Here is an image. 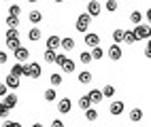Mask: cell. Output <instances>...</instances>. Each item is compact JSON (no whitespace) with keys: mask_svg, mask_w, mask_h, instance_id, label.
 Masks as SVG:
<instances>
[{"mask_svg":"<svg viewBox=\"0 0 151 127\" xmlns=\"http://www.w3.org/2000/svg\"><path fill=\"white\" fill-rule=\"evenodd\" d=\"M134 34H136V38L138 40H149L151 38V26H134Z\"/></svg>","mask_w":151,"mask_h":127,"instance_id":"cell-1","label":"cell"},{"mask_svg":"<svg viewBox=\"0 0 151 127\" xmlns=\"http://www.w3.org/2000/svg\"><path fill=\"white\" fill-rule=\"evenodd\" d=\"M89 21H92V17H89L87 13H83V15H79V17H77V23H75V28H77L79 32H85V34H87Z\"/></svg>","mask_w":151,"mask_h":127,"instance_id":"cell-2","label":"cell"},{"mask_svg":"<svg viewBox=\"0 0 151 127\" xmlns=\"http://www.w3.org/2000/svg\"><path fill=\"white\" fill-rule=\"evenodd\" d=\"M106 55H109V60H113V62H119V60H122V47L113 43V45L109 47V51H106Z\"/></svg>","mask_w":151,"mask_h":127,"instance_id":"cell-3","label":"cell"},{"mask_svg":"<svg viewBox=\"0 0 151 127\" xmlns=\"http://www.w3.org/2000/svg\"><path fill=\"white\" fill-rule=\"evenodd\" d=\"M43 74V68L38 62H32V64H28V76L30 79H38V76Z\"/></svg>","mask_w":151,"mask_h":127,"instance_id":"cell-4","label":"cell"},{"mask_svg":"<svg viewBox=\"0 0 151 127\" xmlns=\"http://www.w3.org/2000/svg\"><path fill=\"white\" fill-rule=\"evenodd\" d=\"M100 11H102V6H100L98 0H89V2H87V15L89 17H98Z\"/></svg>","mask_w":151,"mask_h":127,"instance_id":"cell-5","label":"cell"},{"mask_svg":"<svg viewBox=\"0 0 151 127\" xmlns=\"http://www.w3.org/2000/svg\"><path fill=\"white\" fill-rule=\"evenodd\" d=\"M87 97H89V102H92V106L100 104L104 100V95H102V89H92V91H87Z\"/></svg>","mask_w":151,"mask_h":127,"instance_id":"cell-6","label":"cell"},{"mask_svg":"<svg viewBox=\"0 0 151 127\" xmlns=\"http://www.w3.org/2000/svg\"><path fill=\"white\" fill-rule=\"evenodd\" d=\"M70 108H73V100H68V97H62V100L58 102V110H60V114H68Z\"/></svg>","mask_w":151,"mask_h":127,"instance_id":"cell-7","label":"cell"},{"mask_svg":"<svg viewBox=\"0 0 151 127\" xmlns=\"http://www.w3.org/2000/svg\"><path fill=\"white\" fill-rule=\"evenodd\" d=\"M85 45H87L89 49L100 47V36H98V34H94V32H87V34H85Z\"/></svg>","mask_w":151,"mask_h":127,"instance_id":"cell-8","label":"cell"},{"mask_svg":"<svg viewBox=\"0 0 151 127\" xmlns=\"http://www.w3.org/2000/svg\"><path fill=\"white\" fill-rule=\"evenodd\" d=\"M2 102H4V106H6V108L9 110H13L15 108V106H17V95L15 93H11V91H9L4 97H2Z\"/></svg>","mask_w":151,"mask_h":127,"instance_id":"cell-9","label":"cell"},{"mask_svg":"<svg viewBox=\"0 0 151 127\" xmlns=\"http://www.w3.org/2000/svg\"><path fill=\"white\" fill-rule=\"evenodd\" d=\"M124 110H126L124 102H113V104L109 106V112L113 114V116H119V114H124Z\"/></svg>","mask_w":151,"mask_h":127,"instance_id":"cell-10","label":"cell"},{"mask_svg":"<svg viewBox=\"0 0 151 127\" xmlns=\"http://www.w3.org/2000/svg\"><path fill=\"white\" fill-rule=\"evenodd\" d=\"M62 47V38L60 36H49L47 38V49H51V51H55V49Z\"/></svg>","mask_w":151,"mask_h":127,"instance_id":"cell-11","label":"cell"},{"mask_svg":"<svg viewBox=\"0 0 151 127\" xmlns=\"http://www.w3.org/2000/svg\"><path fill=\"white\" fill-rule=\"evenodd\" d=\"M13 53H15V60H19V62H26L28 57H30V51H28L26 47H19V49H15Z\"/></svg>","mask_w":151,"mask_h":127,"instance_id":"cell-12","label":"cell"},{"mask_svg":"<svg viewBox=\"0 0 151 127\" xmlns=\"http://www.w3.org/2000/svg\"><path fill=\"white\" fill-rule=\"evenodd\" d=\"M4 85L9 87V89H17V87L22 85V81H19V76H13V74H9V76H6V81H4Z\"/></svg>","mask_w":151,"mask_h":127,"instance_id":"cell-13","label":"cell"},{"mask_svg":"<svg viewBox=\"0 0 151 127\" xmlns=\"http://www.w3.org/2000/svg\"><path fill=\"white\" fill-rule=\"evenodd\" d=\"M136 40H138V38H136L134 30H124V43H128V45H134Z\"/></svg>","mask_w":151,"mask_h":127,"instance_id":"cell-14","label":"cell"},{"mask_svg":"<svg viewBox=\"0 0 151 127\" xmlns=\"http://www.w3.org/2000/svg\"><path fill=\"white\" fill-rule=\"evenodd\" d=\"M130 23L140 26V23H143V13H140V11H132V13H130Z\"/></svg>","mask_w":151,"mask_h":127,"instance_id":"cell-15","label":"cell"},{"mask_svg":"<svg viewBox=\"0 0 151 127\" xmlns=\"http://www.w3.org/2000/svg\"><path fill=\"white\" fill-rule=\"evenodd\" d=\"M28 19H30L32 23H41V21H43V13H41V11H36V9H34V11H30Z\"/></svg>","mask_w":151,"mask_h":127,"instance_id":"cell-16","label":"cell"},{"mask_svg":"<svg viewBox=\"0 0 151 127\" xmlns=\"http://www.w3.org/2000/svg\"><path fill=\"white\" fill-rule=\"evenodd\" d=\"M4 38H6V40H17V38H19V30H17V28H6Z\"/></svg>","mask_w":151,"mask_h":127,"instance_id":"cell-17","label":"cell"},{"mask_svg":"<svg viewBox=\"0 0 151 127\" xmlns=\"http://www.w3.org/2000/svg\"><path fill=\"white\" fill-rule=\"evenodd\" d=\"M62 49H64V51H73V49H75V40L70 36L62 38Z\"/></svg>","mask_w":151,"mask_h":127,"instance_id":"cell-18","label":"cell"},{"mask_svg":"<svg viewBox=\"0 0 151 127\" xmlns=\"http://www.w3.org/2000/svg\"><path fill=\"white\" fill-rule=\"evenodd\" d=\"M92 72H87V70H83L81 74H79V83H83V85H89V83H92Z\"/></svg>","mask_w":151,"mask_h":127,"instance_id":"cell-19","label":"cell"},{"mask_svg":"<svg viewBox=\"0 0 151 127\" xmlns=\"http://www.w3.org/2000/svg\"><path fill=\"white\" fill-rule=\"evenodd\" d=\"M140 119H143V110H140V108H132V110H130V121L138 123Z\"/></svg>","mask_w":151,"mask_h":127,"instance_id":"cell-20","label":"cell"},{"mask_svg":"<svg viewBox=\"0 0 151 127\" xmlns=\"http://www.w3.org/2000/svg\"><path fill=\"white\" fill-rule=\"evenodd\" d=\"M79 108H83V110H89V108H92V102H89L87 95H81V97H79Z\"/></svg>","mask_w":151,"mask_h":127,"instance_id":"cell-21","label":"cell"},{"mask_svg":"<svg viewBox=\"0 0 151 127\" xmlns=\"http://www.w3.org/2000/svg\"><path fill=\"white\" fill-rule=\"evenodd\" d=\"M43 97H45V102H55V97H58V93H55V89L51 87V89H47V91L43 93Z\"/></svg>","mask_w":151,"mask_h":127,"instance_id":"cell-22","label":"cell"},{"mask_svg":"<svg viewBox=\"0 0 151 127\" xmlns=\"http://www.w3.org/2000/svg\"><path fill=\"white\" fill-rule=\"evenodd\" d=\"M28 38L32 43H36V40H41V30H38V28H32V30L28 32Z\"/></svg>","mask_w":151,"mask_h":127,"instance_id":"cell-23","label":"cell"},{"mask_svg":"<svg viewBox=\"0 0 151 127\" xmlns=\"http://www.w3.org/2000/svg\"><path fill=\"white\" fill-rule=\"evenodd\" d=\"M11 74H13V76H24V64H13Z\"/></svg>","mask_w":151,"mask_h":127,"instance_id":"cell-24","label":"cell"},{"mask_svg":"<svg viewBox=\"0 0 151 127\" xmlns=\"http://www.w3.org/2000/svg\"><path fill=\"white\" fill-rule=\"evenodd\" d=\"M55 57H58V53H55V51H51V49H47V51H45V62L55 64Z\"/></svg>","mask_w":151,"mask_h":127,"instance_id":"cell-25","label":"cell"},{"mask_svg":"<svg viewBox=\"0 0 151 127\" xmlns=\"http://www.w3.org/2000/svg\"><path fill=\"white\" fill-rule=\"evenodd\" d=\"M79 62H81V64H92L94 60H92V53H89V51H83L81 55H79Z\"/></svg>","mask_w":151,"mask_h":127,"instance_id":"cell-26","label":"cell"},{"mask_svg":"<svg viewBox=\"0 0 151 127\" xmlns=\"http://www.w3.org/2000/svg\"><path fill=\"white\" fill-rule=\"evenodd\" d=\"M9 15L19 17V15H22V6H19V4H11V6H9Z\"/></svg>","mask_w":151,"mask_h":127,"instance_id":"cell-27","label":"cell"},{"mask_svg":"<svg viewBox=\"0 0 151 127\" xmlns=\"http://www.w3.org/2000/svg\"><path fill=\"white\" fill-rule=\"evenodd\" d=\"M85 119H87V121H96V119H98V110H94V106H92L89 110H85Z\"/></svg>","mask_w":151,"mask_h":127,"instance_id":"cell-28","label":"cell"},{"mask_svg":"<svg viewBox=\"0 0 151 127\" xmlns=\"http://www.w3.org/2000/svg\"><path fill=\"white\" fill-rule=\"evenodd\" d=\"M6 26H9V28H17V26H19V17L6 15Z\"/></svg>","mask_w":151,"mask_h":127,"instance_id":"cell-29","label":"cell"},{"mask_svg":"<svg viewBox=\"0 0 151 127\" xmlns=\"http://www.w3.org/2000/svg\"><path fill=\"white\" fill-rule=\"evenodd\" d=\"M62 70H64V72H75V62H73V60H66V62L62 64Z\"/></svg>","mask_w":151,"mask_h":127,"instance_id":"cell-30","label":"cell"},{"mask_svg":"<svg viewBox=\"0 0 151 127\" xmlns=\"http://www.w3.org/2000/svg\"><path fill=\"white\" fill-rule=\"evenodd\" d=\"M113 43H115V45L124 43V30H115V32H113Z\"/></svg>","mask_w":151,"mask_h":127,"instance_id":"cell-31","label":"cell"},{"mask_svg":"<svg viewBox=\"0 0 151 127\" xmlns=\"http://www.w3.org/2000/svg\"><path fill=\"white\" fill-rule=\"evenodd\" d=\"M104 9H106L109 13H115V11H117V0H106Z\"/></svg>","mask_w":151,"mask_h":127,"instance_id":"cell-32","label":"cell"},{"mask_svg":"<svg viewBox=\"0 0 151 127\" xmlns=\"http://www.w3.org/2000/svg\"><path fill=\"white\" fill-rule=\"evenodd\" d=\"M102 55H104V51L100 47H94L92 49V60H102Z\"/></svg>","mask_w":151,"mask_h":127,"instance_id":"cell-33","label":"cell"},{"mask_svg":"<svg viewBox=\"0 0 151 127\" xmlns=\"http://www.w3.org/2000/svg\"><path fill=\"white\" fill-rule=\"evenodd\" d=\"M102 95H104V97H113V95H115V87H113V85H106L104 89H102Z\"/></svg>","mask_w":151,"mask_h":127,"instance_id":"cell-34","label":"cell"},{"mask_svg":"<svg viewBox=\"0 0 151 127\" xmlns=\"http://www.w3.org/2000/svg\"><path fill=\"white\" fill-rule=\"evenodd\" d=\"M62 76H60V74H51V87H58V85H62Z\"/></svg>","mask_w":151,"mask_h":127,"instance_id":"cell-35","label":"cell"},{"mask_svg":"<svg viewBox=\"0 0 151 127\" xmlns=\"http://www.w3.org/2000/svg\"><path fill=\"white\" fill-rule=\"evenodd\" d=\"M6 47L11 49V51H15V49H19V47H22V45H19V38H17V40H6Z\"/></svg>","mask_w":151,"mask_h":127,"instance_id":"cell-36","label":"cell"},{"mask_svg":"<svg viewBox=\"0 0 151 127\" xmlns=\"http://www.w3.org/2000/svg\"><path fill=\"white\" fill-rule=\"evenodd\" d=\"M145 57H147V60H151V38H149L147 45H145Z\"/></svg>","mask_w":151,"mask_h":127,"instance_id":"cell-37","label":"cell"},{"mask_svg":"<svg viewBox=\"0 0 151 127\" xmlns=\"http://www.w3.org/2000/svg\"><path fill=\"white\" fill-rule=\"evenodd\" d=\"M66 60H68V57H66L64 53H58V57H55V64H58V66H62Z\"/></svg>","mask_w":151,"mask_h":127,"instance_id":"cell-38","label":"cell"},{"mask_svg":"<svg viewBox=\"0 0 151 127\" xmlns=\"http://www.w3.org/2000/svg\"><path fill=\"white\" fill-rule=\"evenodd\" d=\"M9 112H11V110H9L6 106H4V102H0V116H2V119H4V116H6Z\"/></svg>","mask_w":151,"mask_h":127,"instance_id":"cell-39","label":"cell"},{"mask_svg":"<svg viewBox=\"0 0 151 127\" xmlns=\"http://www.w3.org/2000/svg\"><path fill=\"white\" fill-rule=\"evenodd\" d=\"M6 93H9V87H6L4 83H0V97H4Z\"/></svg>","mask_w":151,"mask_h":127,"instance_id":"cell-40","label":"cell"},{"mask_svg":"<svg viewBox=\"0 0 151 127\" xmlns=\"http://www.w3.org/2000/svg\"><path fill=\"white\" fill-rule=\"evenodd\" d=\"M2 127H22V125H19L17 121H4V125Z\"/></svg>","mask_w":151,"mask_h":127,"instance_id":"cell-41","label":"cell"},{"mask_svg":"<svg viewBox=\"0 0 151 127\" xmlns=\"http://www.w3.org/2000/svg\"><path fill=\"white\" fill-rule=\"evenodd\" d=\"M6 62H9V55L4 51H0V64H6Z\"/></svg>","mask_w":151,"mask_h":127,"instance_id":"cell-42","label":"cell"},{"mask_svg":"<svg viewBox=\"0 0 151 127\" xmlns=\"http://www.w3.org/2000/svg\"><path fill=\"white\" fill-rule=\"evenodd\" d=\"M51 127H64V123H62V121H60V119H55V121L51 123Z\"/></svg>","mask_w":151,"mask_h":127,"instance_id":"cell-43","label":"cell"},{"mask_svg":"<svg viewBox=\"0 0 151 127\" xmlns=\"http://www.w3.org/2000/svg\"><path fill=\"white\" fill-rule=\"evenodd\" d=\"M145 17H147V21L151 23V9H147V11H145Z\"/></svg>","mask_w":151,"mask_h":127,"instance_id":"cell-44","label":"cell"},{"mask_svg":"<svg viewBox=\"0 0 151 127\" xmlns=\"http://www.w3.org/2000/svg\"><path fill=\"white\" fill-rule=\"evenodd\" d=\"M32 127H43V125H41V123H34V125H32Z\"/></svg>","mask_w":151,"mask_h":127,"instance_id":"cell-45","label":"cell"},{"mask_svg":"<svg viewBox=\"0 0 151 127\" xmlns=\"http://www.w3.org/2000/svg\"><path fill=\"white\" fill-rule=\"evenodd\" d=\"M53 2H58V4H60V2H64V0H53Z\"/></svg>","mask_w":151,"mask_h":127,"instance_id":"cell-46","label":"cell"},{"mask_svg":"<svg viewBox=\"0 0 151 127\" xmlns=\"http://www.w3.org/2000/svg\"><path fill=\"white\" fill-rule=\"evenodd\" d=\"M28 2H36V0H28Z\"/></svg>","mask_w":151,"mask_h":127,"instance_id":"cell-47","label":"cell"},{"mask_svg":"<svg viewBox=\"0 0 151 127\" xmlns=\"http://www.w3.org/2000/svg\"><path fill=\"white\" fill-rule=\"evenodd\" d=\"M2 2H9V0H2Z\"/></svg>","mask_w":151,"mask_h":127,"instance_id":"cell-48","label":"cell"}]
</instances>
